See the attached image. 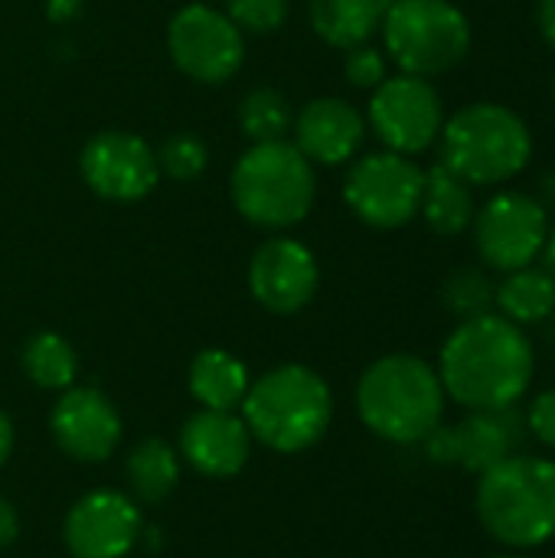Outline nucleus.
Listing matches in <instances>:
<instances>
[{
    "label": "nucleus",
    "instance_id": "1",
    "mask_svg": "<svg viewBox=\"0 0 555 558\" xmlns=\"http://www.w3.org/2000/svg\"><path fill=\"white\" fill-rule=\"evenodd\" d=\"M536 356L520 324L484 314L461 320L438 356L445 392L468 412L514 409L533 383Z\"/></svg>",
    "mask_w": 555,
    "mask_h": 558
},
{
    "label": "nucleus",
    "instance_id": "8",
    "mask_svg": "<svg viewBox=\"0 0 555 558\" xmlns=\"http://www.w3.org/2000/svg\"><path fill=\"white\" fill-rule=\"evenodd\" d=\"M425 170L396 150L360 157L343 183V199L373 229H399L419 216Z\"/></svg>",
    "mask_w": 555,
    "mask_h": 558
},
{
    "label": "nucleus",
    "instance_id": "11",
    "mask_svg": "<svg viewBox=\"0 0 555 558\" xmlns=\"http://www.w3.org/2000/svg\"><path fill=\"white\" fill-rule=\"evenodd\" d=\"M474 245L487 268L517 271L540 258L550 216L546 206L527 193H497L474 213Z\"/></svg>",
    "mask_w": 555,
    "mask_h": 558
},
{
    "label": "nucleus",
    "instance_id": "25",
    "mask_svg": "<svg viewBox=\"0 0 555 558\" xmlns=\"http://www.w3.org/2000/svg\"><path fill=\"white\" fill-rule=\"evenodd\" d=\"M291 124V105L275 88H252L239 105V128L245 131V137H252V144L281 141Z\"/></svg>",
    "mask_w": 555,
    "mask_h": 558
},
{
    "label": "nucleus",
    "instance_id": "5",
    "mask_svg": "<svg viewBox=\"0 0 555 558\" xmlns=\"http://www.w3.org/2000/svg\"><path fill=\"white\" fill-rule=\"evenodd\" d=\"M229 193L239 216L252 226L291 229L314 206V163L288 137L252 144L232 167Z\"/></svg>",
    "mask_w": 555,
    "mask_h": 558
},
{
    "label": "nucleus",
    "instance_id": "9",
    "mask_svg": "<svg viewBox=\"0 0 555 558\" xmlns=\"http://www.w3.org/2000/svg\"><path fill=\"white\" fill-rule=\"evenodd\" d=\"M167 49L177 69L203 85L229 82L245 62L242 29L206 3H186L167 26Z\"/></svg>",
    "mask_w": 555,
    "mask_h": 558
},
{
    "label": "nucleus",
    "instance_id": "31",
    "mask_svg": "<svg viewBox=\"0 0 555 558\" xmlns=\"http://www.w3.org/2000/svg\"><path fill=\"white\" fill-rule=\"evenodd\" d=\"M16 533H20V520L13 513V507L0 497V549L10 546L16 539Z\"/></svg>",
    "mask_w": 555,
    "mask_h": 558
},
{
    "label": "nucleus",
    "instance_id": "34",
    "mask_svg": "<svg viewBox=\"0 0 555 558\" xmlns=\"http://www.w3.org/2000/svg\"><path fill=\"white\" fill-rule=\"evenodd\" d=\"M10 448H13V428H10V418L0 412V468L10 458Z\"/></svg>",
    "mask_w": 555,
    "mask_h": 558
},
{
    "label": "nucleus",
    "instance_id": "13",
    "mask_svg": "<svg viewBox=\"0 0 555 558\" xmlns=\"http://www.w3.org/2000/svg\"><path fill=\"white\" fill-rule=\"evenodd\" d=\"M317 258L298 239L278 235L258 245L249 265V288L272 314H298L317 294Z\"/></svg>",
    "mask_w": 555,
    "mask_h": 558
},
{
    "label": "nucleus",
    "instance_id": "28",
    "mask_svg": "<svg viewBox=\"0 0 555 558\" xmlns=\"http://www.w3.org/2000/svg\"><path fill=\"white\" fill-rule=\"evenodd\" d=\"M291 0H226V16L242 33H275L288 20Z\"/></svg>",
    "mask_w": 555,
    "mask_h": 558
},
{
    "label": "nucleus",
    "instance_id": "22",
    "mask_svg": "<svg viewBox=\"0 0 555 558\" xmlns=\"http://www.w3.org/2000/svg\"><path fill=\"white\" fill-rule=\"evenodd\" d=\"M494 304L514 324H540L555 311V278L546 268H517L497 284Z\"/></svg>",
    "mask_w": 555,
    "mask_h": 558
},
{
    "label": "nucleus",
    "instance_id": "10",
    "mask_svg": "<svg viewBox=\"0 0 555 558\" xmlns=\"http://www.w3.org/2000/svg\"><path fill=\"white\" fill-rule=\"evenodd\" d=\"M445 124L442 95L429 78L419 75H386L370 98V128L376 137L406 157L429 150Z\"/></svg>",
    "mask_w": 555,
    "mask_h": 558
},
{
    "label": "nucleus",
    "instance_id": "33",
    "mask_svg": "<svg viewBox=\"0 0 555 558\" xmlns=\"http://www.w3.org/2000/svg\"><path fill=\"white\" fill-rule=\"evenodd\" d=\"M79 7H82L79 0H49V16L62 23V20L75 16V13H79Z\"/></svg>",
    "mask_w": 555,
    "mask_h": 558
},
{
    "label": "nucleus",
    "instance_id": "29",
    "mask_svg": "<svg viewBox=\"0 0 555 558\" xmlns=\"http://www.w3.org/2000/svg\"><path fill=\"white\" fill-rule=\"evenodd\" d=\"M343 72H347L350 85H357V88H376L386 78V59H383L379 49H373L370 43H363V46L347 49Z\"/></svg>",
    "mask_w": 555,
    "mask_h": 558
},
{
    "label": "nucleus",
    "instance_id": "30",
    "mask_svg": "<svg viewBox=\"0 0 555 558\" xmlns=\"http://www.w3.org/2000/svg\"><path fill=\"white\" fill-rule=\"evenodd\" d=\"M527 425L533 432V438L546 448H555V389L540 392L533 402H530V412H527Z\"/></svg>",
    "mask_w": 555,
    "mask_h": 558
},
{
    "label": "nucleus",
    "instance_id": "2",
    "mask_svg": "<svg viewBox=\"0 0 555 558\" xmlns=\"http://www.w3.org/2000/svg\"><path fill=\"white\" fill-rule=\"evenodd\" d=\"M357 409L373 435L393 445H419L442 425L445 386L425 360L393 353L363 373Z\"/></svg>",
    "mask_w": 555,
    "mask_h": 558
},
{
    "label": "nucleus",
    "instance_id": "17",
    "mask_svg": "<svg viewBox=\"0 0 555 558\" xmlns=\"http://www.w3.org/2000/svg\"><path fill=\"white\" fill-rule=\"evenodd\" d=\"M249 445L252 435L245 422L232 412H216V409L196 412L180 432L183 458L206 477L239 474L249 461Z\"/></svg>",
    "mask_w": 555,
    "mask_h": 558
},
{
    "label": "nucleus",
    "instance_id": "36",
    "mask_svg": "<svg viewBox=\"0 0 555 558\" xmlns=\"http://www.w3.org/2000/svg\"><path fill=\"white\" fill-rule=\"evenodd\" d=\"M497 558H523V556H497Z\"/></svg>",
    "mask_w": 555,
    "mask_h": 558
},
{
    "label": "nucleus",
    "instance_id": "23",
    "mask_svg": "<svg viewBox=\"0 0 555 558\" xmlns=\"http://www.w3.org/2000/svg\"><path fill=\"white\" fill-rule=\"evenodd\" d=\"M124 474H128L131 490L144 504H160L180 481V461H177V454H173V448L167 441L147 438L128 454Z\"/></svg>",
    "mask_w": 555,
    "mask_h": 558
},
{
    "label": "nucleus",
    "instance_id": "32",
    "mask_svg": "<svg viewBox=\"0 0 555 558\" xmlns=\"http://www.w3.org/2000/svg\"><path fill=\"white\" fill-rule=\"evenodd\" d=\"M536 20H540V33L546 36V43L555 46V0H540Z\"/></svg>",
    "mask_w": 555,
    "mask_h": 558
},
{
    "label": "nucleus",
    "instance_id": "4",
    "mask_svg": "<svg viewBox=\"0 0 555 558\" xmlns=\"http://www.w3.org/2000/svg\"><path fill=\"white\" fill-rule=\"evenodd\" d=\"M330 418L334 396L327 383L298 363L265 373L242 399V422L249 435L281 454L317 445L330 428Z\"/></svg>",
    "mask_w": 555,
    "mask_h": 558
},
{
    "label": "nucleus",
    "instance_id": "37",
    "mask_svg": "<svg viewBox=\"0 0 555 558\" xmlns=\"http://www.w3.org/2000/svg\"><path fill=\"white\" fill-rule=\"evenodd\" d=\"M553 101H555V78H553Z\"/></svg>",
    "mask_w": 555,
    "mask_h": 558
},
{
    "label": "nucleus",
    "instance_id": "12",
    "mask_svg": "<svg viewBox=\"0 0 555 558\" xmlns=\"http://www.w3.org/2000/svg\"><path fill=\"white\" fill-rule=\"evenodd\" d=\"M79 170L88 190L111 203H137L160 180L154 147L128 131H98L88 137L79 154Z\"/></svg>",
    "mask_w": 555,
    "mask_h": 558
},
{
    "label": "nucleus",
    "instance_id": "15",
    "mask_svg": "<svg viewBox=\"0 0 555 558\" xmlns=\"http://www.w3.org/2000/svg\"><path fill=\"white\" fill-rule=\"evenodd\" d=\"M52 438L56 445L85 464L105 461L121 441V418L114 405L88 386L69 389L52 409Z\"/></svg>",
    "mask_w": 555,
    "mask_h": 558
},
{
    "label": "nucleus",
    "instance_id": "35",
    "mask_svg": "<svg viewBox=\"0 0 555 558\" xmlns=\"http://www.w3.org/2000/svg\"><path fill=\"white\" fill-rule=\"evenodd\" d=\"M543 268L550 271L555 278V226H550V232H546V242H543Z\"/></svg>",
    "mask_w": 555,
    "mask_h": 558
},
{
    "label": "nucleus",
    "instance_id": "6",
    "mask_svg": "<svg viewBox=\"0 0 555 558\" xmlns=\"http://www.w3.org/2000/svg\"><path fill=\"white\" fill-rule=\"evenodd\" d=\"M442 163L474 186L514 180L533 157L527 121L497 101H474L442 124Z\"/></svg>",
    "mask_w": 555,
    "mask_h": 558
},
{
    "label": "nucleus",
    "instance_id": "7",
    "mask_svg": "<svg viewBox=\"0 0 555 558\" xmlns=\"http://www.w3.org/2000/svg\"><path fill=\"white\" fill-rule=\"evenodd\" d=\"M379 29L389 59L419 78L451 72L471 49V23L451 0H393Z\"/></svg>",
    "mask_w": 555,
    "mask_h": 558
},
{
    "label": "nucleus",
    "instance_id": "3",
    "mask_svg": "<svg viewBox=\"0 0 555 558\" xmlns=\"http://www.w3.org/2000/svg\"><path fill=\"white\" fill-rule=\"evenodd\" d=\"M474 510L487 536L510 549H536L555 539V464L510 454L481 474Z\"/></svg>",
    "mask_w": 555,
    "mask_h": 558
},
{
    "label": "nucleus",
    "instance_id": "18",
    "mask_svg": "<svg viewBox=\"0 0 555 558\" xmlns=\"http://www.w3.org/2000/svg\"><path fill=\"white\" fill-rule=\"evenodd\" d=\"M455 464L471 474H484L507 461L517 448V415L510 409L500 412H471L461 425L451 428Z\"/></svg>",
    "mask_w": 555,
    "mask_h": 558
},
{
    "label": "nucleus",
    "instance_id": "19",
    "mask_svg": "<svg viewBox=\"0 0 555 558\" xmlns=\"http://www.w3.org/2000/svg\"><path fill=\"white\" fill-rule=\"evenodd\" d=\"M393 0H311L307 16L314 33L334 49H353L370 43L383 26V16Z\"/></svg>",
    "mask_w": 555,
    "mask_h": 558
},
{
    "label": "nucleus",
    "instance_id": "16",
    "mask_svg": "<svg viewBox=\"0 0 555 558\" xmlns=\"http://www.w3.org/2000/svg\"><path fill=\"white\" fill-rule=\"evenodd\" d=\"M366 137V118L343 98H314L294 118V147L324 167L357 157Z\"/></svg>",
    "mask_w": 555,
    "mask_h": 558
},
{
    "label": "nucleus",
    "instance_id": "14",
    "mask_svg": "<svg viewBox=\"0 0 555 558\" xmlns=\"http://www.w3.org/2000/svg\"><path fill=\"white\" fill-rule=\"evenodd\" d=\"M141 536V513L118 490H95L75 500L65 517V546L75 558H121Z\"/></svg>",
    "mask_w": 555,
    "mask_h": 558
},
{
    "label": "nucleus",
    "instance_id": "24",
    "mask_svg": "<svg viewBox=\"0 0 555 558\" xmlns=\"http://www.w3.org/2000/svg\"><path fill=\"white\" fill-rule=\"evenodd\" d=\"M23 369L39 389H69L75 383L79 360L65 337L43 330L23 347Z\"/></svg>",
    "mask_w": 555,
    "mask_h": 558
},
{
    "label": "nucleus",
    "instance_id": "21",
    "mask_svg": "<svg viewBox=\"0 0 555 558\" xmlns=\"http://www.w3.org/2000/svg\"><path fill=\"white\" fill-rule=\"evenodd\" d=\"M190 392L196 402L216 412H232L249 392L245 366L226 350H203L190 363Z\"/></svg>",
    "mask_w": 555,
    "mask_h": 558
},
{
    "label": "nucleus",
    "instance_id": "20",
    "mask_svg": "<svg viewBox=\"0 0 555 558\" xmlns=\"http://www.w3.org/2000/svg\"><path fill=\"white\" fill-rule=\"evenodd\" d=\"M419 213L425 216L429 229L435 235H461L474 222V193L471 183L451 173L445 163H435L425 170V190H422V206Z\"/></svg>",
    "mask_w": 555,
    "mask_h": 558
},
{
    "label": "nucleus",
    "instance_id": "26",
    "mask_svg": "<svg viewBox=\"0 0 555 558\" xmlns=\"http://www.w3.org/2000/svg\"><path fill=\"white\" fill-rule=\"evenodd\" d=\"M442 298H445V307H448L455 317L471 320V317L491 314L494 298H497V284H494L481 268H461V271H455V275L445 281Z\"/></svg>",
    "mask_w": 555,
    "mask_h": 558
},
{
    "label": "nucleus",
    "instance_id": "27",
    "mask_svg": "<svg viewBox=\"0 0 555 558\" xmlns=\"http://www.w3.org/2000/svg\"><path fill=\"white\" fill-rule=\"evenodd\" d=\"M154 154H157L160 173H167L170 180H180V183L196 180L206 170V163H209V150H206L203 137H196L193 131L170 134L160 144V150H154Z\"/></svg>",
    "mask_w": 555,
    "mask_h": 558
}]
</instances>
